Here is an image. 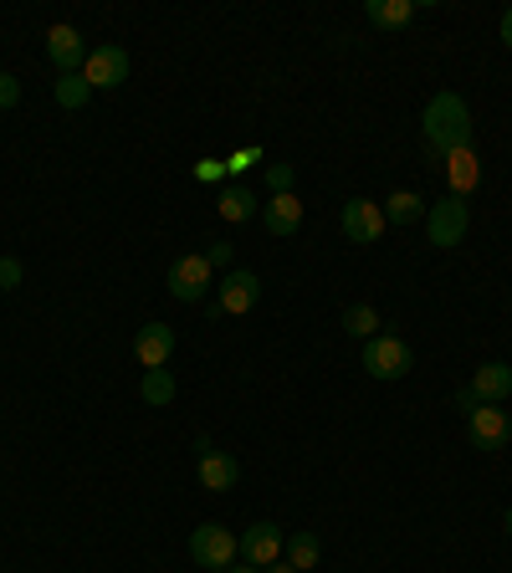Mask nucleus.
<instances>
[{
    "label": "nucleus",
    "instance_id": "obj_2",
    "mask_svg": "<svg viewBox=\"0 0 512 573\" xmlns=\"http://www.w3.org/2000/svg\"><path fill=\"white\" fill-rule=\"evenodd\" d=\"M467 231H472V205L461 201V195H446V201L426 205V241L431 246L451 252V246L467 241Z\"/></svg>",
    "mask_w": 512,
    "mask_h": 573
},
{
    "label": "nucleus",
    "instance_id": "obj_3",
    "mask_svg": "<svg viewBox=\"0 0 512 573\" xmlns=\"http://www.w3.org/2000/svg\"><path fill=\"white\" fill-rule=\"evenodd\" d=\"M410 369H416V348L405 344V338L375 334L365 344V374H369V379H385V385H395V379H405Z\"/></svg>",
    "mask_w": 512,
    "mask_h": 573
},
{
    "label": "nucleus",
    "instance_id": "obj_21",
    "mask_svg": "<svg viewBox=\"0 0 512 573\" xmlns=\"http://www.w3.org/2000/svg\"><path fill=\"white\" fill-rule=\"evenodd\" d=\"M216 211H221V221H231V226L256 221V195H252V190H242V185H231V190H221Z\"/></svg>",
    "mask_w": 512,
    "mask_h": 573
},
{
    "label": "nucleus",
    "instance_id": "obj_26",
    "mask_svg": "<svg viewBox=\"0 0 512 573\" xmlns=\"http://www.w3.org/2000/svg\"><path fill=\"white\" fill-rule=\"evenodd\" d=\"M21 277H27V267H21L16 256H0V287L11 293V287H21Z\"/></svg>",
    "mask_w": 512,
    "mask_h": 573
},
{
    "label": "nucleus",
    "instance_id": "obj_18",
    "mask_svg": "<svg viewBox=\"0 0 512 573\" xmlns=\"http://www.w3.org/2000/svg\"><path fill=\"white\" fill-rule=\"evenodd\" d=\"M379 211H385L390 226H416V221H426V201H420L416 190H395V195H385Z\"/></svg>",
    "mask_w": 512,
    "mask_h": 573
},
{
    "label": "nucleus",
    "instance_id": "obj_14",
    "mask_svg": "<svg viewBox=\"0 0 512 573\" xmlns=\"http://www.w3.org/2000/svg\"><path fill=\"white\" fill-rule=\"evenodd\" d=\"M467 389H472L482 405H502L512 395V364L492 359V364H477L472 379H467Z\"/></svg>",
    "mask_w": 512,
    "mask_h": 573
},
{
    "label": "nucleus",
    "instance_id": "obj_33",
    "mask_svg": "<svg viewBox=\"0 0 512 573\" xmlns=\"http://www.w3.org/2000/svg\"><path fill=\"white\" fill-rule=\"evenodd\" d=\"M267 573H297V569H293V563H272Z\"/></svg>",
    "mask_w": 512,
    "mask_h": 573
},
{
    "label": "nucleus",
    "instance_id": "obj_8",
    "mask_svg": "<svg viewBox=\"0 0 512 573\" xmlns=\"http://www.w3.org/2000/svg\"><path fill=\"white\" fill-rule=\"evenodd\" d=\"M262 303V277L256 272H226L216 282V313L221 318H242L252 307Z\"/></svg>",
    "mask_w": 512,
    "mask_h": 573
},
{
    "label": "nucleus",
    "instance_id": "obj_17",
    "mask_svg": "<svg viewBox=\"0 0 512 573\" xmlns=\"http://www.w3.org/2000/svg\"><path fill=\"white\" fill-rule=\"evenodd\" d=\"M365 16H369V27L379 31H400L416 21V0H369Z\"/></svg>",
    "mask_w": 512,
    "mask_h": 573
},
{
    "label": "nucleus",
    "instance_id": "obj_24",
    "mask_svg": "<svg viewBox=\"0 0 512 573\" xmlns=\"http://www.w3.org/2000/svg\"><path fill=\"white\" fill-rule=\"evenodd\" d=\"M267 190L272 195H293V164H267Z\"/></svg>",
    "mask_w": 512,
    "mask_h": 573
},
{
    "label": "nucleus",
    "instance_id": "obj_12",
    "mask_svg": "<svg viewBox=\"0 0 512 573\" xmlns=\"http://www.w3.org/2000/svg\"><path fill=\"white\" fill-rule=\"evenodd\" d=\"M242 481V461L231 451H216L211 440H201V487L205 492H231Z\"/></svg>",
    "mask_w": 512,
    "mask_h": 573
},
{
    "label": "nucleus",
    "instance_id": "obj_30",
    "mask_svg": "<svg viewBox=\"0 0 512 573\" xmlns=\"http://www.w3.org/2000/svg\"><path fill=\"white\" fill-rule=\"evenodd\" d=\"M477 405H482V400H477V395H472V389H467V385H461V389H457V410H467V415H472V410H477Z\"/></svg>",
    "mask_w": 512,
    "mask_h": 573
},
{
    "label": "nucleus",
    "instance_id": "obj_32",
    "mask_svg": "<svg viewBox=\"0 0 512 573\" xmlns=\"http://www.w3.org/2000/svg\"><path fill=\"white\" fill-rule=\"evenodd\" d=\"M226 573H267V569H252V563H231Z\"/></svg>",
    "mask_w": 512,
    "mask_h": 573
},
{
    "label": "nucleus",
    "instance_id": "obj_11",
    "mask_svg": "<svg viewBox=\"0 0 512 573\" xmlns=\"http://www.w3.org/2000/svg\"><path fill=\"white\" fill-rule=\"evenodd\" d=\"M134 359L139 369H170V359H175V328L170 323H144L134 338Z\"/></svg>",
    "mask_w": 512,
    "mask_h": 573
},
{
    "label": "nucleus",
    "instance_id": "obj_15",
    "mask_svg": "<svg viewBox=\"0 0 512 573\" xmlns=\"http://www.w3.org/2000/svg\"><path fill=\"white\" fill-rule=\"evenodd\" d=\"M446 185H451V195H461V201L482 185V160H477V149H457V154H446Z\"/></svg>",
    "mask_w": 512,
    "mask_h": 573
},
{
    "label": "nucleus",
    "instance_id": "obj_29",
    "mask_svg": "<svg viewBox=\"0 0 512 573\" xmlns=\"http://www.w3.org/2000/svg\"><path fill=\"white\" fill-rule=\"evenodd\" d=\"M201 256H205V262H211L216 272H221V267H231V246H226V241H211V246H205Z\"/></svg>",
    "mask_w": 512,
    "mask_h": 573
},
{
    "label": "nucleus",
    "instance_id": "obj_4",
    "mask_svg": "<svg viewBox=\"0 0 512 573\" xmlns=\"http://www.w3.org/2000/svg\"><path fill=\"white\" fill-rule=\"evenodd\" d=\"M190 559L201 563L211 573H226L231 563L242 559V548H236V533L221 528V522H201L195 533H190Z\"/></svg>",
    "mask_w": 512,
    "mask_h": 573
},
{
    "label": "nucleus",
    "instance_id": "obj_9",
    "mask_svg": "<svg viewBox=\"0 0 512 573\" xmlns=\"http://www.w3.org/2000/svg\"><path fill=\"white\" fill-rule=\"evenodd\" d=\"M467 440H472L477 451H502L512 440V420L502 405H477L472 415H467Z\"/></svg>",
    "mask_w": 512,
    "mask_h": 573
},
{
    "label": "nucleus",
    "instance_id": "obj_6",
    "mask_svg": "<svg viewBox=\"0 0 512 573\" xmlns=\"http://www.w3.org/2000/svg\"><path fill=\"white\" fill-rule=\"evenodd\" d=\"M338 226H344V236L354 241V246H375L379 236H385V211H379V201H369V195H354L349 205H344V215H338Z\"/></svg>",
    "mask_w": 512,
    "mask_h": 573
},
{
    "label": "nucleus",
    "instance_id": "obj_1",
    "mask_svg": "<svg viewBox=\"0 0 512 573\" xmlns=\"http://www.w3.org/2000/svg\"><path fill=\"white\" fill-rule=\"evenodd\" d=\"M420 134H426V149L431 154H457V149H472V108H467V98L461 93H436L431 103H426V113H420Z\"/></svg>",
    "mask_w": 512,
    "mask_h": 573
},
{
    "label": "nucleus",
    "instance_id": "obj_7",
    "mask_svg": "<svg viewBox=\"0 0 512 573\" xmlns=\"http://www.w3.org/2000/svg\"><path fill=\"white\" fill-rule=\"evenodd\" d=\"M236 548H242V563H252V569H272V563L283 559L287 533L277 528V522H252L246 533H236Z\"/></svg>",
    "mask_w": 512,
    "mask_h": 573
},
{
    "label": "nucleus",
    "instance_id": "obj_34",
    "mask_svg": "<svg viewBox=\"0 0 512 573\" xmlns=\"http://www.w3.org/2000/svg\"><path fill=\"white\" fill-rule=\"evenodd\" d=\"M502 528H508V533H512V507H508V518H502Z\"/></svg>",
    "mask_w": 512,
    "mask_h": 573
},
{
    "label": "nucleus",
    "instance_id": "obj_5",
    "mask_svg": "<svg viewBox=\"0 0 512 573\" xmlns=\"http://www.w3.org/2000/svg\"><path fill=\"white\" fill-rule=\"evenodd\" d=\"M211 282H216V267H211L201 252H185L170 262V293H175L180 303H201V297L211 293Z\"/></svg>",
    "mask_w": 512,
    "mask_h": 573
},
{
    "label": "nucleus",
    "instance_id": "obj_23",
    "mask_svg": "<svg viewBox=\"0 0 512 573\" xmlns=\"http://www.w3.org/2000/svg\"><path fill=\"white\" fill-rule=\"evenodd\" d=\"M52 98H57L62 108H82L88 98H93V88H88V78H82V72H68V78L52 82Z\"/></svg>",
    "mask_w": 512,
    "mask_h": 573
},
{
    "label": "nucleus",
    "instance_id": "obj_31",
    "mask_svg": "<svg viewBox=\"0 0 512 573\" xmlns=\"http://www.w3.org/2000/svg\"><path fill=\"white\" fill-rule=\"evenodd\" d=\"M502 41H508V52H512V6L502 11Z\"/></svg>",
    "mask_w": 512,
    "mask_h": 573
},
{
    "label": "nucleus",
    "instance_id": "obj_27",
    "mask_svg": "<svg viewBox=\"0 0 512 573\" xmlns=\"http://www.w3.org/2000/svg\"><path fill=\"white\" fill-rule=\"evenodd\" d=\"M190 174H195L201 185H216L221 174H226V160H195V170H190Z\"/></svg>",
    "mask_w": 512,
    "mask_h": 573
},
{
    "label": "nucleus",
    "instance_id": "obj_10",
    "mask_svg": "<svg viewBox=\"0 0 512 573\" xmlns=\"http://www.w3.org/2000/svg\"><path fill=\"white\" fill-rule=\"evenodd\" d=\"M129 68H134L129 52L109 41V47H93V52H88L82 78H88V88H103V93H109V88H123V82H129Z\"/></svg>",
    "mask_w": 512,
    "mask_h": 573
},
{
    "label": "nucleus",
    "instance_id": "obj_16",
    "mask_svg": "<svg viewBox=\"0 0 512 573\" xmlns=\"http://www.w3.org/2000/svg\"><path fill=\"white\" fill-rule=\"evenodd\" d=\"M262 226H267L272 236H297V226H303V201H297V195H272V201L262 205Z\"/></svg>",
    "mask_w": 512,
    "mask_h": 573
},
{
    "label": "nucleus",
    "instance_id": "obj_13",
    "mask_svg": "<svg viewBox=\"0 0 512 573\" xmlns=\"http://www.w3.org/2000/svg\"><path fill=\"white\" fill-rule=\"evenodd\" d=\"M47 57H52V68L68 78V72H82V62H88V41H82L78 27H52L47 31Z\"/></svg>",
    "mask_w": 512,
    "mask_h": 573
},
{
    "label": "nucleus",
    "instance_id": "obj_22",
    "mask_svg": "<svg viewBox=\"0 0 512 573\" xmlns=\"http://www.w3.org/2000/svg\"><path fill=\"white\" fill-rule=\"evenodd\" d=\"M344 328H349L354 338H375L379 334V307H369V303H354V307H344Z\"/></svg>",
    "mask_w": 512,
    "mask_h": 573
},
{
    "label": "nucleus",
    "instance_id": "obj_25",
    "mask_svg": "<svg viewBox=\"0 0 512 573\" xmlns=\"http://www.w3.org/2000/svg\"><path fill=\"white\" fill-rule=\"evenodd\" d=\"M262 164V149H236L226 160V174H246V170H256Z\"/></svg>",
    "mask_w": 512,
    "mask_h": 573
},
{
    "label": "nucleus",
    "instance_id": "obj_20",
    "mask_svg": "<svg viewBox=\"0 0 512 573\" xmlns=\"http://www.w3.org/2000/svg\"><path fill=\"white\" fill-rule=\"evenodd\" d=\"M139 400L144 405H175V369H144V379H139Z\"/></svg>",
    "mask_w": 512,
    "mask_h": 573
},
{
    "label": "nucleus",
    "instance_id": "obj_28",
    "mask_svg": "<svg viewBox=\"0 0 512 573\" xmlns=\"http://www.w3.org/2000/svg\"><path fill=\"white\" fill-rule=\"evenodd\" d=\"M21 103V82L11 78V72H0V113H6V108H16Z\"/></svg>",
    "mask_w": 512,
    "mask_h": 573
},
{
    "label": "nucleus",
    "instance_id": "obj_19",
    "mask_svg": "<svg viewBox=\"0 0 512 573\" xmlns=\"http://www.w3.org/2000/svg\"><path fill=\"white\" fill-rule=\"evenodd\" d=\"M287 563H293L297 573H313L318 569V559H324V543H318V533H287Z\"/></svg>",
    "mask_w": 512,
    "mask_h": 573
}]
</instances>
